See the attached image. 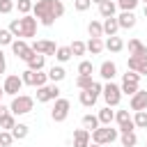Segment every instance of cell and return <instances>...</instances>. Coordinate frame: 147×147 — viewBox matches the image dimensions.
I'll return each mask as SVG.
<instances>
[{
	"label": "cell",
	"instance_id": "1",
	"mask_svg": "<svg viewBox=\"0 0 147 147\" xmlns=\"http://www.w3.org/2000/svg\"><path fill=\"white\" fill-rule=\"evenodd\" d=\"M62 14H64V2L62 0H37L32 5V16L44 28H51Z\"/></svg>",
	"mask_w": 147,
	"mask_h": 147
},
{
	"label": "cell",
	"instance_id": "2",
	"mask_svg": "<svg viewBox=\"0 0 147 147\" xmlns=\"http://www.w3.org/2000/svg\"><path fill=\"white\" fill-rule=\"evenodd\" d=\"M32 108H34V96H28V94H16L9 103L11 115H28L32 113Z\"/></svg>",
	"mask_w": 147,
	"mask_h": 147
},
{
	"label": "cell",
	"instance_id": "3",
	"mask_svg": "<svg viewBox=\"0 0 147 147\" xmlns=\"http://www.w3.org/2000/svg\"><path fill=\"white\" fill-rule=\"evenodd\" d=\"M119 138V131L117 129H110V124L106 126V124H99L94 131H92V142H96V145H110V142H115Z\"/></svg>",
	"mask_w": 147,
	"mask_h": 147
},
{
	"label": "cell",
	"instance_id": "4",
	"mask_svg": "<svg viewBox=\"0 0 147 147\" xmlns=\"http://www.w3.org/2000/svg\"><path fill=\"white\" fill-rule=\"evenodd\" d=\"M101 96H103L106 106L115 108V106H119V101H122V90H119V85H115L113 80H106V85H103V92H101Z\"/></svg>",
	"mask_w": 147,
	"mask_h": 147
},
{
	"label": "cell",
	"instance_id": "5",
	"mask_svg": "<svg viewBox=\"0 0 147 147\" xmlns=\"http://www.w3.org/2000/svg\"><path fill=\"white\" fill-rule=\"evenodd\" d=\"M119 90H122V94H129V96L136 94V92L140 90V74H136V71H126L124 78H122Z\"/></svg>",
	"mask_w": 147,
	"mask_h": 147
},
{
	"label": "cell",
	"instance_id": "6",
	"mask_svg": "<svg viewBox=\"0 0 147 147\" xmlns=\"http://www.w3.org/2000/svg\"><path fill=\"white\" fill-rule=\"evenodd\" d=\"M69 110H71V101H69V99L57 96V99H55V103H53V110H51L53 122H64V119L69 117Z\"/></svg>",
	"mask_w": 147,
	"mask_h": 147
},
{
	"label": "cell",
	"instance_id": "7",
	"mask_svg": "<svg viewBox=\"0 0 147 147\" xmlns=\"http://www.w3.org/2000/svg\"><path fill=\"white\" fill-rule=\"evenodd\" d=\"M57 96H60V87H57V83H46V85L37 87V101H39V103L55 101Z\"/></svg>",
	"mask_w": 147,
	"mask_h": 147
},
{
	"label": "cell",
	"instance_id": "8",
	"mask_svg": "<svg viewBox=\"0 0 147 147\" xmlns=\"http://www.w3.org/2000/svg\"><path fill=\"white\" fill-rule=\"evenodd\" d=\"M37 18L32 16V14H25L23 18H21V37L18 39H30V37H34L37 34Z\"/></svg>",
	"mask_w": 147,
	"mask_h": 147
},
{
	"label": "cell",
	"instance_id": "9",
	"mask_svg": "<svg viewBox=\"0 0 147 147\" xmlns=\"http://www.w3.org/2000/svg\"><path fill=\"white\" fill-rule=\"evenodd\" d=\"M115 122H117V131L124 133V131H133L136 124H133V115L129 110H117L115 113Z\"/></svg>",
	"mask_w": 147,
	"mask_h": 147
},
{
	"label": "cell",
	"instance_id": "10",
	"mask_svg": "<svg viewBox=\"0 0 147 147\" xmlns=\"http://www.w3.org/2000/svg\"><path fill=\"white\" fill-rule=\"evenodd\" d=\"M11 51H14V55H16L18 60H23V62H28V60H30V55L34 53L25 39H14V41H11Z\"/></svg>",
	"mask_w": 147,
	"mask_h": 147
},
{
	"label": "cell",
	"instance_id": "11",
	"mask_svg": "<svg viewBox=\"0 0 147 147\" xmlns=\"http://www.w3.org/2000/svg\"><path fill=\"white\" fill-rule=\"evenodd\" d=\"M21 87H23V80H21V76H16V74H11V76H7V78L2 80V90H5L7 96H16V94L21 92Z\"/></svg>",
	"mask_w": 147,
	"mask_h": 147
},
{
	"label": "cell",
	"instance_id": "12",
	"mask_svg": "<svg viewBox=\"0 0 147 147\" xmlns=\"http://www.w3.org/2000/svg\"><path fill=\"white\" fill-rule=\"evenodd\" d=\"M30 48L34 53H41V55H55V51H57L55 41H48V39H37L30 44Z\"/></svg>",
	"mask_w": 147,
	"mask_h": 147
},
{
	"label": "cell",
	"instance_id": "13",
	"mask_svg": "<svg viewBox=\"0 0 147 147\" xmlns=\"http://www.w3.org/2000/svg\"><path fill=\"white\" fill-rule=\"evenodd\" d=\"M129 106H131L133 113H136V110H147V92H145V90H138L136 94H131Z\"/></svg>",
	"mask_w": 147,
	"mask_h": 147
},
{
	"label": "cell",
	"instance_id": "14",
	"mask_svg": "<svg viewBox=\"0 0 147 147\" xmlns=\"http://www.w3.org/2000/svg\"><path fill=\"white\" fill-rule=\"evenodd\" d=\"M126 67H129V71H136V74H140V76H147V57H136V55H131L129 62H126Z\"/></svg>",
	"mask_w": 147,
	"mask_h": 147
},
{
	"label": "cell",
	"instance_id": "15",
	"mask_svg": "<svg viewBox=\"0 0 147 147\" xmlns=\"http://www.w3.org/2000/svg\"><path fill=\"white\" fill-rule=\"evenodd\" d=\"M99 76H101L103 80H113V78L117 76V64L110 62V60L101 62V67H99Z\"/></svg>",
	"mask_w": 147,
	"mask_h": 147
},
{
	"label": "cell",
	"instance_id": "16",
	"mask_svg": "<svg viewBox=\"0 0 147 147\" xmlns=\"http://www.w3.org/2000/svg\"><path fill=\"white\" fill-rule=\"evenodd\" d=\"M78 99H80V103L85 106V108H92L94 103H96V99H99V94L92 90V85L87 87V90H80V94H78Z\"/></svg>",
	"mask_w": 147,
	"mask_h": 147
},
{
	"label": "cell",
	"instance_id": "17",
	"mask_svg": "<svg viewBox=\"0 0 147 147\" xmlns=\"http://www.w3.org/2000/svg\"><path fill=\"white\" fill-rule=\"evenodd\" d=\"M92 140V133L87 129H76L74 131V147H87Z\"/></svg>",
	"mask_w": 147,
	"mask_h": 147
},
{
	"label": "cell",
	"instance_id": "18",
	"mask_svg": "<svg viewBox=\"0 0 147 147\" xmlns=\"http://www.w3.org/2000/svg\"><path fill=\"white\" fill-rule=\"evenodd\" d=\"M117 23H119V30H131V28H136V14L133 11H122L117 16Z\"/></svg>",
	"mask_w": 147,
	"mask_h": 147
},
{
	"label": "cell",
	"instance_id": "19",
	"mask_svg": "<svg viewBox=\"0 0 147 147\" xmlns=\"http://www.w3.org/2000/svg\"><path fill=\"white\" fill-rule=\"evenodd\" d=\"M25 64H28V69H32V71H41V69L46 67V55H41V53H32L30 60H28Z\"/></svg>",
	"mask_w": 147,
	"mask_h": 147
},
{
	"label": "cell",
	"instance_id": "20",
	"mask_svg": "<svg viewBox=\"0 0 147 147\" xmlns=\"http://www.w3.org/2000/svg\"><path fill=\"white\" fill-rule=\"evenodd\" d=\"M129 53L136 57H147V46L140 39H129Z\"/></svg>",
	"mask_w": 147,
	"mask_h": 147
},
{
	"label": "cell",
	"instance_id": "21",
	"mask_svg": "<svg viewBox=\"0 0 147 147\" xmlns=\"http://www.w3.org/2000/svg\"><path fill=\"white\" fill-rule=\"evenodd\" d=\"M103 34L106 37H113V34H117V30H119V23H117V16H108V18H103Z\"/></svg>",
	"mask_w": 147,
	"mask_h": 147
},
{
	"label": "cell",
	"instance_id": "22",
	"mask_svg": "<svg viewBox=\"0 0 147 147\" xmlns=\"http://www.w3.org/2000/svg\"><path fill=\"white\" fill-rule=\"evenodd\" d=\"M103 48H106V51H110V53H119V51L124 48V41H122V37L113 34V37H108V39L103 41Z\"/></svg>",
	"mask_w": 147,
	"mask_h": 147
},
{
	"label": "cell",
	"instance_id": "23",
	"mask_svg": "<svg viewBox=\"0 0 147 147\" xmlns=\"http://www.w3.org/2000/svg\"><path fill=\"white\" fill-rule=\"evenodd\" d=\"M115 11H117V2H115V0H103V2H99V14H101L103 18L115 16Z\"/></svg>",
	"mask_w": 147,
	"mask_h": 147
},
{
	"label": "cell",
	"instance_id": "24",
	"mask_svg": "<svg viewBox=\"0 0 147 147\" xmlns=\"http://www.w3.org/2000/svg\"><path fill=\"white\" fill-rule=\"evenodd\" d=\"M67 78V71H64V67H60V64H53L51 69H48V80L51 83H60V80H64Z\"/></svg>",
	"mask_w": 147,
	"mask_h": 147
},
{
	"label": "cell",
	"instance_id": "25",
	"mask_svg": "<svg viewBox=\"0 0 147 147\" xmlns=\"http://www.w3.org/2000/svg\"><path fill=\"white\" fill-rule=\"evenodd\" d=\"M85 48H87L92 55H99V53L103 51V39H101V37H90V41L85 44Z\"/></svg>",
	"mask_w": 147,
	"mask_h": 147
},
{
	"label": "cell",
	"instance_id": "26",
	"mask_svg": "<svg viewBox=\"0 0 147 147\" xmlns=\"http://www.w3.org/2000/svg\"><path fill=\"white\" fill-rule=\"evenodd\" d=\"M28 133H30V126H28V124H21V122H16V124H14V129H11L14 140H25V138H28Z\"/></svg>",
	"mask_w": 147,
	"mask_h": 147
},
{
	"label": "cell",
	"instance_id": "27",
	"mask_svg": "<svg viewBox=\"0 0 147 147\" xmlns=\"http://www.w3.org/2000/svg\"><path fill=\"white\" fill-rule=\"evenodd\" d=\"M80 124H83V129H87V131L92 133V131H94V129L99 126V117H96V115H90V113H87V115H83Z\"/></svg>",
	"mask_w": 147,
	"mask_h": 147
},
{
	"label": "cell",
	"instance_id": "28",
	"mask_svg": "<svg viewBox=\"0 0 147 147\" xmlns=\"http://www.w3.org/2000/svg\"><path fill=\"white\" fill-rule=\"evenodd\" d=\"M119 140H122V147H136V145H138V136H136L133 131L119 133Z\"/></svg>",
	"mask_w": 147,
	"mask_h": 147
},
{
	"label": "cell",
	"instance_id": "29",
	"mask_svg": "<svg viewBox=\"0 0 147 147\" xmlns=\"http://www.w3.org/2000/svg\"><path fill=\"white\" fill-rule=\"evenodd\" d=\"M96 117H99V124H106V126H108V124L115 119V113L110 110V106H106V108H101V110H99V115H96Z\"/></svg>",
	"mask_w": 147,
	"mask_h": 147
},
{
	"label": "cell",
	"instance_id": "30",
	"mask_svg": "<svg viewBox=\"0 0 147 147\" xmlns=\"http://www.w3.org/2000/svg\"><path fill=\"white\" fill-rule=\"evenodd\" d=\"M87 34H90V37H103V25H101V21H90V23H87Z\"/></svg>",
	"mask_w": 147,
	"mask_h": 147
},
{
	"label": "cell",
	"instance_id": "31",
	"mask_svg": "<svg viewBox=\"0 0 147 147\" xmlns=\"http://www.w3.org/2000/svg\"><path fill=\"white\" fill-rule=\"evenodd\" d=\"M74 55H71V48L69 46H57V51H55V60L57 62H69Z\"/></svg>",
	"mask_w": 147,
	"mask_h": 147
},
{
	"label": "cell",
	"instance_id": "32",
	"mask_svg": "<svg viewBox=\"0 0 147 147\" xmlns=\"http://www.w3.org/2000/svg\"><path fill=\"white\" fill-rule=\"evenodd\" d=\"M21 80H23V85L37 87V71H32V69H25V71L21 74Z\"/></svg>",
	"mask_w": 147,
	"mask_h": 147
},
{
	"label": "cell",
	"instance_id": "33",
	"mask_svg": "<svg viewBox=\"0 0 147 147\" xmlns=\"http://www.w3.org/2000/svg\"><path fill=\"white\" fill-rule=\"evenodd\" d=\"M133 124H136V129H147V110H136Z\"/></svg>",
	"mask_w": 147,
	"mask_h": 147
},
{
	"label": "cell",
	"instance_id": "34",
	"mask_svg": "<svg viewBox=\"0 0 147 147\" xmlns=\"http://www.w3.org/2000/svg\"><path fill=\"white\" fill-rule=\"evenodd\" d=\"M14 124H16V115L7 113L5 117H0V129H2V131H11V129H14Z\"/></svg>",
	"mask_w": 147,
	"mask_h": 147
},
{
	"label": "cell",
	"instance_id": "35",
	"mask_svg": "<svg viewBox=\"0 0 147 147\" xmlns=\"http://www.w3.org/2000/svg\"><path fill=\"white\" fill-rule=\"evenodd\" d=\"M11 41H14V34L9 32V28H0V48L11 46Z\"/></svg>",
	"mask_w": 147,
	"mask_h": 147
},
{
	"label": "cell",
	"instance_id": "36",
	"mask_svg": "<svg viewBox=\"0 0 147 147\" xmlns=\"http://www.w3.org/2000/svg\"><path fill=\"white\" fill-rule=\"evenodd\" d=\"M69 48H71V55H85V51H87V48H85V41H78V39L71 41Z\"/></svg>",
	"mask_w": 147,
	"mask_h": 147
},
{
	"label": "cell",
	"instance_id": "37",
	"mask_svg": "<svg viewBox=\"0 0 147 147\" xmlns=\"http://www.w3.org/2000/svg\"><path fill=\"white\" fill-rule=\"evenodd\" d=\"M92 71H94V67H92L90 60H83L78 64V76H92Z\"/></svg>",
	"mask_w": 147,
	"mask_h": 147
},
{
	"label": "cell",
	"instance_id": "38",
	"mask_svg": "<svg viewBox=\"0 0 147 147\" xmlns=\"http://www.w3.org/2000/svg\"><path fill=\"white\" fill-rule=\"evenodd\" d=\"M138 2H140V0H117V7H119L122 11H133V9L138 7Z\"/></svg>",
	"mask_w": 147,
	"mask_h": 147
},
{
	"label": "cell",
	"instance_id": "39",
	"mask_svg": "<svg viewBox=\"0 0 147 147\" xmlns=\"http://www.w3.org/2000/svg\"><path fill=\"white\" fill-rule=\"evenodd\" d=\"M32 5H34L32 0H18V2L14 5V7H18V11H21V14L25 16V14H30V11H32Z\"/></svg>",
	"mask_w": 147,
	"mask_h": 147
},
{
	"label": "cell",
	"instance_id": "40",
	"mask_svg": "<svg viewBox=\"0 0 147 147\" xmlns=\"http://www.w3.org/2000/svg\"><path fill=\"white\" fill-rule=\"evenodd\" d=\"M92 83H94L92 76H78V78H76V87H78V90H87Z\"/></svg>",
	"mask_w": 147,
	"mask_h": 147
},
{
	"label": "cell",
	"instance_id": "41",
	"mask_svg": "<svg viewBox=\"0 0 147 147\" xmlns=\"http://www.w3.org/2000/svg\"><path fill=\"white\" fill-rule=\"evenodd\" d=\"M11 142H14L11 131H0V147H9Z\"/></svg>",
	"mask_w": 147,
	"mask_h": 147
},
{
	"label": "cell",
	"instance_id": "42",
	"mask_svg": "<svg viewBox=\"0 0 147 147\" xmlns=\"http://www.w3.org/2000/svg\"><path fill=\"white\" fill-rule=\"evenodd\" d=\"M74 7H76V11H87L92 7V0H74Z\"/></svg>",
	"mask_w": 147,
	"mask_h": 147
},
{
	"label": "cell",
	"instance_id": "43",
	"mask_svg": "<svg viewBox=\"0 0 147 147\" xmlns=\"http://www.w3.org/2000/svg\"><path fill=\"white\" fill-rule=\"evenodd\" d=\"M9 32H11L14 37H21V18H14V21L9 23Z\"/></svg>",
	"mask_w": 147,
	"mask_h": 147
},
{
	"label": "cell",
	"instance_id": "44",
	"mask_svg": "<svg viewBox=\"0 0 147 147\" xmlns=\"http://www.w3.org/2000/svg\"><path fill=\"white\" fill-rule=\"evenodd\" d=\"M11 9H14L11 0H0V14H11Z\"/></svg>",
	"mask_w": 147,
	"mask_h": 147
},
{
	"label": "cell",
	"instance_id": "45",
	"mask_svg": "<svg viewBox=\"0 0 147 147\" xmlns=\"http://www.w3.org/2000/svg\"><path fill=\"white\" fill-rule=\"evenodd\" d=\"M5 69H7V62H5V53L0 48V74H5Z\"/></svg>",
	"mask_w": 147,
	"mask_h": 147
},
{
	"label": "cell",
	"instance_id": "46",
	"mask_svg": "<svg viewBox=\"0 0 147 147\" xmlns=\"http://www.w3.org/2000/svg\"><path fill=\"white\" fill-rule=\"evenodd\" d=\"M7 113H9V108H7V106H2V103H0V117H5V115H7Z\"/></svg>",
	"mask_w": 147,
	"mask_h": 147
},
{
	"label": "cell",
	"instance_id": "47",
	"mask_svg": "<svg viewBox=\"0 0 147 147\" xmlns=\"http://www.w3.org/2000/svg\"><path fill=\"white\" fill-rule=\"evenodd\" d=\"M2 96H5V90H2V85H0V103H2Z\"/></svg>",
	"mask_w": 147,
	"mask_h": 147
},
{
	"label": "cell",
	"instance_id": "48",
	"mask_svg": "<svg viewBox=\"0 0 147 147\" xmlns=\"http://www.w3.org/2000/svg\"><path fill=\"white\" fill-rule=\"evenodd\" d=\"M87 147H103V145H96V142H94V145H92V142H90V145H87Z\"/></svg>",
	"mask_w": 147,
	"mask_h": 147
},
{
	"label": "cell",
	"instance_id": "49",
	"mask_svg": "<svg viewBox=\"0 0 147 147\" xmlns=\"http://www.w3.org/2000/svg\"><path fill=\"white\" fill-rule=\"evenodd\" d=\"M142 11H145V18H147V5H145V9H142Z\"/></svg>",
	"mask_w": 147,
	"mask_h": 147
},
{
	"label": "cell",
	"instance_id": "50",
	"mask_svg": "<svg viewBox=\"0 0 147 147\" xmlns=\"http://www.w3.org/2000/svg\"><path fill=\"white\" fill-rule=\"evenodd\" d=\"M92 2H96V5H99V2H103V0H92Z\"/></svg>",
	"mask_w": 147,
	"mask_h": 147
},
{
	"label": "cell",
	"instance_id": "51",
	"mask_svg": "<svg viewBox=\"0 0 147 147\" xmlns=\"http://www.w3.org/2000/svg\"><path fill=\"white\" fill-rule=\"evenodd\" d=\"M142 2H145V5H147V0H142Z\"/></svg>",
	"mask_w": 147,
	"mask_h": 147
},
{
	"label": "cell",
	"instance_id": "52",
	"mask_svg": "<svg viewBox=\"0 0 147 147\" xmlns=\"http://www.w3.org/2000/svg\"><path fill=\"white\" fill-rule=\"evenodd\" d=\"M71 2H74V0H71Z\"/></svg>",
	"mask_w": 147,
	"mask_h": 147
}]
</instances>
